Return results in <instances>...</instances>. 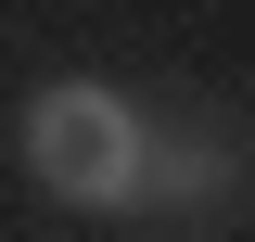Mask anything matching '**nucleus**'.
Here are the masks:
<instances>
[{
	"label": "nucleus",
	"mask_w": 255,
	"mask_h": 242,
	"mask_svg": "<svg viewBox=\"0 0 255 242\" xmlns=\"http://www.w3.org/2000/svg\"><path fill=\"white\" fill-rule=\"evenodd\" d=\"M26 179L51 191L64 217H153V179H166V115L115 77H51L26 102Z\"/></svg>",
	"instance_id": "1"
}]
</instances>
